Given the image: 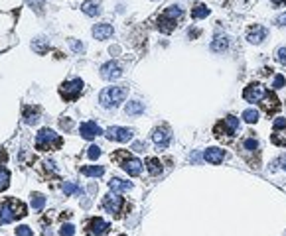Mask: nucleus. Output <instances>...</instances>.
<instances>
[{
    "label": "nucleus",
    "instance_id": "obj_1",
    "mask_svg": "<svg viewBox=\"0 0 286 236\" xmlns=\"http://www.w3.org/2000/svg\"><path fill=\"white\" fill-rule=\"evenodd\" d=\"M26 217V205L18 199H0V224H10Z\"/></svg>",
    "mask_w": 286,
    "mask_h": 236
},
{
    "label": "nucleus",
    "instance_id": "obj_2",
    "mask_svg": "<svg viewBox=\"0 0 286 236\" xmlns=\"http://www.w3.org/2000/svg\"><path fill=\"white\" fill-rule=\"evenodd\" d=\"M182 16H184V12H182V8L180 6H168L160 16H158V30L162 34H172L176 30V26H178V22L182 20Z\"/></svg>",
    "mask_w": 286,
    "mask_h": 236
},
{
    "label": "nucleus",
    "instance_id": "obj_3",
    "mask_svg": "<svg viewBox=\"0 0 286 236\" xmlns=\"http://www.w3.org/2000/svg\"><path fill=\"white\" fill-rule=\"evenodd\" d=\"M128 97V87L121 85V87H107L105 91L99 95V103L105 108H114L121 103H125V99Z\"/></svg>",
    "mask_w": 286,
    "mask_h": 236
},
{
    "label": "nucleus",
    "instance_id": "obj_4",
    "mask_svg": "<svg viewBox=\"0 0 286 236\" xmlns=\"http://www.w3.org/2000/svg\"><path fill=\"white\" fill-rule=\"evenodd\" d=\"M64 144L62 136L60 134H55L53 130L49 128H42L36 136V148L40 152H51V150H60Z\"/></svg>",
    "mask_w": 286,
    "mask_h": 236
},
{
    "label": "nucleus",
    "instance_id": "obj_5",
    "mask_svg": "<svg viewBox=\"0 0 286 236\" xmlns=\"http://www.w3.org/2000/svg\"><path fill=\"white\" fill-rule=\"evenodd\" d=\"M239 118L237 116H231L229 114L227 118H223V120H219L215 126H213V134H215V138H219V140H233V136L237 134V130H239Z\"/></svg>",
    "mask_w": 286,
    "mask_h": 236
},
{
    "label": "nucleus",
    "instance_id": "obj_6",
    "mask_svg": "<svg viewBox=\"0 0 286 236\" xmlns=\"http://www.w3.org/2000/svg\"><path fill=\"white\" fill-rule=\"evenodd\" d=\"M111 158H112L114 162H119V165H121V167H123L128 175H132V177L140 175V171H142V162H140V160H136V158H132L127 150L114 152Z\"/></svg>",
    "mask_w": 286,
    "mask_h": 236
},
{
    "label": "nucleus",
    "instance_id": "obj_7",
    "mask_svg": "<svg viewBox=\"0 0 286 236\" xmlns=\"http://www.w3.org/2000/svg\"><path fill=\"white\" fill-rule=\"evenodd\" d=\"M83 93V81L81 79H71V81H65L62 83L60 87V97L67 103H73L79 99V95Z\"/></svg>",
    "mask_w": 286,
    "mask_h": 236
},
{
    "label": "nucleus",
    "instance_id": "obj_8",
    "mask_svg": "<svg viewBox=\"0 0 286 236\" xmlns=\"http://www.w3.org/2000/svg\"><path fill=\"white\" fill-rule=\"evenodd\" d=\"M125 199L119 195V193H109L105 199H103V209L114 217H123V209H125Z\"/></svg>",
    "mask_w": 286,
    "mask_h": 236
},
{
    "label": "nucleus",
    "instance_id": "obj_9",
    "mask_svg": "<svg viewBox=\"0 0 286 236\" xmlns=\"http://www.w3.org/2000/svg\"><path fill=\"white\" fill-rule=\"evenodd\" d=\"M109 228H111V224L99 217H93L85 222V234L87 236H103L109 232Z\"/></svg>",
    "mask_w": 286,
    "mask_h": 236
},
{
    "label": "nucleus",
    "instance_id": "obj_10",
    "mask_svg": "<svg viewBox=\"0 0 286 236\" xmlns=\"http://www.w3.org/2000/svg\"><path fill=\"white\" fill-rule=\"evenodd\" d=\"M105 136L109 140H114V142H128L134 136V130L132 128H121V126H111V128L105 130Z\"/></svg>",
    "mask_w": 286,
    "mask_h": 236
},
{
    "label": "nucleus",
    "instance_id": "obj_11",
    "mask_svg": "<svg viewBox=\"0 0 286 236\" xmlns=\"http://www.w3.org/2000/svg\"><path fill=\"white\" fill-rule=\"evenodd\" d=\"M265 95H267V88H265L263 85H259V83H251V85L245 88V91H243V97H245V101H249V103H261Z\"/></svg>",
    "mask_w": 286,
    "mask_h": 236
},
{
    "label": "nucleus",
    "instance_id": "obj_12",
    "mask_svg": "<svg viewBox=\"0 0 286 236\" xmlns=\"http://www.w3.org/2000/svg\"><path fill=\"white\" fill-rule=\"evenodd\" d=\"M272 144L276 146H286V118H274L272 124Z\"/></svg>",
    "mask_w": 286,
    "mask_h": 236
},
{
    "label": "nucleus",
    "instance_id": "obj_13",
    "mask_svg": "<svg viewBox=\"0 0 286 236\" xmlns=\"http://www.w3.org/2000/svg\"><path fill=\"white\" fill-rule=\"evenodd\" d=\"M152 140H154V144L160 148V150H164V148H168V146H170V140H172V130H170L168 126H160V128H156V130L152 132Z\"/></svg>",
    "mask_w": 286,
    "mask_h": 236
},
{
    "label": "nucleus",
    "instance_id": "obj_14",
    "mask_svg": "<svg viewBox=\"0 0 286 236\" xmlns=\"http://www.w3.org/2000/svg\"><path fill=\"white\" fill-rule=\"evenodd\" d=\"M121 75H123V69H121V65L117 61H109V63H105L101 67V77L105 81H114V79H119Z\"/></svg>",
    "mask_w": 286,
    "mask_h": 236
},
{
    "label": "nucleus",
    "instance_id": "obj_15",
    "mask_svg": "<svg viewBox=\"0 0 286 236\" xmlns=\"http://www.w3.org/2000/svg\"><path fill=\"white\" fill-rule=\"evenodd\" d=\"M79 134H81L85 140H93L95 136H101V134H105V132L101 130V126H99L97 122H83V124L79 126Z\"/></svg>",
    "mask_w": 286,
    "mask_h": 236
},
{
    "label": "nucleus",
    "instance_id": "obj_16",
    "mask_svg": "<svg viewBox=\"0 0 286 236\" xmlns=\"http://www.w3.org/2000/svg\"><path fill=\"white\" fill-rule=\"evenodd\" d=\"M261 104H263V108H265V112H267V114H274V112H278V110H280V103H278L276 95H274V93H270V91H267V95L263 97Z\"/></svg>",
    "mask_w": 286,
    "mask_h": 236
},
{
    "label": "nucleus",
    "instance_id": "obj_17",
    "mask_svg": "<svg viewBox=\"0 0 286 236\" xmlns=\"http://www.w3.org/2000/svg\"><path fill=\"white\" fill-rule=\"evenodd\" d=\"M204 158H206V162L217 165L225 160V150H221V148H207V150L204 152Z\"/></svg>",
    "mask_w": 286,
    "mask_h": 236
},
{
    "label": "nucleus",
    "instance_id": "obj_18",
    "mask_svg": "<svg viewBox=\"0 0 286 236\" xmlns=\"http://www.w3.org/2000/svg\"><path fill=\"white\" fill-rule=\"evenodd\" d=\"M93 36L97 40H109L112 36V26L111 24H97L93 28Z\"/></svg>",
    "mask_w": 286,
    "mask_h": 236
},
{
    "label": "nucleus",
    "instance_id": "obj_19",
    "mask_svg": "<svg viewBox=\"0 0 286 236\" xmlns=\"http://www.w3.org/2000/svg\"><path fill=\"white\" fill-rule=\"evenodd\" d=\"M265 38H267V30H265L263 26L251 28V32H249V36H247V40H249L251 44H261Z\"/></svg>",
    "mask_w": 286,
    "mask_h": 236
},
{
    "label": "nucleus",
    "instance_id": "obj_20",
    "mask_svg": "<svg viewBox=\"0 0 286 236\" xmlns=\"http://www.w3.org/2000/svg\"><path fill=\"white\" fill-rule=\"evenodd\" d=\"M109 187L114 193H123V191H130L132 189V183L130 181H123V179H119V177H112V179L109 181Z\"/></svg>",
    "mask_w": 286,
    "mask_h": 236
},
{
    "label": "nucleus",
    "instance_id": "obj_21",
    "mask_svg": "<svg viewBox=\"0 0 286 236\" xmlns=\"http://www.w3.org/2000/svg\"><path fill=\"white\" fill-rule=\"evenodd\" d=\"M40 120V108L36 106H26L24 108V122L26 124H36Z\"/></svg>",
    "mask_w": 286,
    "mask_h": 236
},
{
    "label": "nucleus",
    "instance_id": "obj_22",
    "mask_svg": "<svg viewBox=\"0 0 286 236\" xmlns=\"http://www.w3.org/2000/svg\"><path fill=\"white\" fill-rule=\"evenodd\" d=\"M81 10L87 14V16H99V14H101L99 4L93 2V0H87V2H83V4H81Z\"/></svg>",
    "mask_w": 286,
    "mask_h": 236
},
{
    "label": "nucleus",
    "instance_id": "obj_23",
    "mask_svg": "<svg viewBox=\"0 0 286 236\" xmlns=\"http://www.w3.org/2000/svg\"><path fill=\"white\" fill-rule=\"evenodd\" d=\"M81 173L87 177H101L105 173V167L103 165H85V167H81Z\"/></svg>",
    "mask_w": 286,
    "mask_h": 236
},
{
    "label": "nucleus",
    "instance_id": "obj_24",
    "mask_svg": "<svg viewBox=\"0 0 286 236\" xmlns=\"http://www.w3.org/2000/svg\"><path fill=\"white\" fill-rule=\"evenodd\" d=\"M206 16H209V8H207L206 4H195V6L191 8V18H193V20H202V18H206Z\"/></svg>",
    "mask_w": 286,
    "mask_h": 236
},
{
    "label": "nucleus",
    "instance_id": "obj_25",
    "mask_svg": "<svg viewBox=\"0 0 286 236\" xmlns=\"http://www.w3.org/2000/svg\"><path fill=\"white\" fill-rule=\"evenodd\" d=\"M146 167H148L150 175H160L162 173V162L158 158H148L146 160Z\"/></svg>",
    "mask_w": 286,
    "mask_h": 236
},
{
    "label": "nucleus",
    "instance_id": "obj_26",
    "mask_svg": "<svg viewBox=\"0 0 286 236\" xmlns=\"http://www.w3.org/2000/svg\"><path fill=\"white\" fill-rule=\"evenodd\" d=\"M125 110H127V114H142L144 112V104H142L140 101H132L125 106Z\"/></svg>",
    "mask_w": 286,
    "mask_h": 236
},
{
    "label": "nucleus",
    "instance_id": "obj_27",
    "mask_svg": "<svg viewBox=\"0 0 286 236\" xmlns=\"http://www.w3.org/2000/svg\"><path fill=\"white\" fill-rule=\"evenodd\" d=\"M8 185H10V171L0 165V191L8 189Z\"/></svg>",
    "mask_w": 286,
    "mask_h": 236
},
{
    "label": "nucleus",
    "instance_id": "obj_28",
    "mask_svg": "<svg viewBox=\"0 0 286 236\" xmlns=\"http://www.w3.org/2000/svg\"><path fill=\"white\" fill-rule=\"evenodd\" d=\"M44 205H46V197L42 193H34L32 195V209L34 211H42Z\"/></svg>",
    "mask_w": 286,
    "mask_h": 236
},
{
    "label": "nucleus",
    "instance_id": "obj_29",
    "mask_svg": "<svg viewBox=\"0 0 286 236\" xmlns=\"http://www.w3.org/2000/svg\"><path fill=\"white\" fill-rule=\"evenodd\" d=\"M243 120L249 122V124H254L256 120H259V112H256L254 108H247V110L243 112Z\"/></svg>",
    "mask_w": 286,
    "mask_h": 236
},
{
    "label": "nucleus",
    "instance_id": "obj_30",
    "mask_svg": "<svg viewBox=\"0 0 286 236\" xmlns=\"http://www.w3.org/2000/svg\"><path fill=\"white\" fill-rule=\"evenodd\" d=\"M227 45H229V42H227L225 36L223 38H215L211 42V51H223V49H227Z\"/></svg>",
    "mask_w": 286,
    "mask_h": 236
},
{
    "label": "nucleus",
    "instance_id": "obj_31",
    "mask_svg": "<svg viewBox=\"0 0 286 236\" xmlns=\"http://www.w3.org/2000/svg\"><path fill=\"white\" fill-rule=\"evenodd\" d=\"M243 148L247 152H256L259 150V142H256L254 138H247V140H243Z\"/></svg>",
    "mask_w": 286,
    "mask_h": 236
},
{
    "label": "nucleus",
    "instance_id": "obj_32",
    "mask_svg": "<svg viewBox=\"0 0 286 236\" xmlns=\"http://www.w3.org/2000/svg\"><path fill=\"white\" fill-rule=\"evenodd\" d=\"M87 156H89V160H97L101 156V148L99 146H89L87 148Z\"/></svg>",
    "mask_w": 286,
    "mask_h": 236
},
{
    "label": "nucleus",
    "instance_id": "obj_33",
    "mask_svg": "<svg viewBox=\"0 0 286 236\" xmlns=\"http://www.w3.org/2000/svg\"><path fill=\"white\" fill-rule=\"evenodd\" d=\"M16 236H34V232H32V228H30V226L22 224V226H18V228H16Z\"/></svg>",
    "mask_w": 286,
    "mask_h": 236
},
{
    "label": "nucleus",
    "instance_id": "obj_34",
    "mask_svg": "<svg viewBox=\"0 0 286 236\" xmlns=\"http://www.w3.org/2000/svg\"><path fill=\"white\" fill-rule=\"evenodd\" d=\"M75 234V226L73 224H64L60 228V236H73Z\"/></svg>",
    "mask_w": 286,
    "mask_h": 236
},
{
    "label": "nucleus",
    "instance_id": "obj_35",
    "mask_svg": "<svg viewBox=\"0 0 286 236\" xmlns=\"http://www.w3.org/2000/svg\"><path fill=\"white\" fill-rule=\"evenodd\" d=\"M64 191L67 195H75V193H81V189L75 185V183H64Z\"/></svg>",
    "mask_w": 286,
    "mask_h": 236
},
{
    "label": "nucleus",
    "instance_id": "obj_36",
    "mask_svg": "<svg viewBox=\"0 0 286 236\" xmlns=\"http://www.w3.org/2000/svg\"><path fill=\"white\" fill-rule=\"evenodd\" d=\"M276 59H278L282 65H286V47H280V49L276 51Z\"/></svg>",
    "mask_w": 286,
    "mask_h": 236
},
{
    "label": "nucleus",
    "instance_id": "obj_37",
    "mask_svg": "<svg viewBox=\"0 0 286 236\" xmlns=\"http://www.w3.org/2000/svg\"><path fill=\"white\" fill-rule=\"evenodd\" d=\"M284 83H286V79H284L282 75H276V77H274L272 87H274V88H280V87H284Z\"/></svg>",
    "mask_w": 286,
    "mask_h": 236
},
{
    "label": "nucleus",
    "instance_id": "obj_38",
    "mask_svg": "<svg viewBox=\"0 0 286 236\" xmlns=\"http://www.w3.org/2000/svg\"><path fill=\"white\" fill-rule=\"evenodd\" d=\"M132 150H134V152H144V150H146V144H144V142H136V144L132 146Z\"/></svg>",
    "mask_w": 286,
    "mask_h": 236
},
{
    "label": "nucleus",
    "instance_id": "obj_39",
    "mask_svg": "<svg viewBox=\"0 0 286 236\" xmlns=\"http://www.w3.org/2000/svg\"><path fill=\"white\" fill-rule=\"evenodd\" d=\"M69 44H71V47H73L75 51H83V44H77V42H73V40H71Z\"/></svg>",
    "mask_w": 286,
    "mask_h": 236
},
{
    "label": "nucleus",
    "instance_id": "obj_40",
    "mask_svg": "<svg viewBox=\"0 0 286 236\" xmlns=\"http://www.w3.org/2000/svg\"><path fill=\"white\" fill-rule=\"evenodd\" d=\"M6 160H8V156H6V152H4V150H0V165H2V163H4Z\"/></svg>",
    "mask_w": 286,
    "mask_h": 236
},
{
    "label": "nucleus",
    "instance_id": "obj_41",
    "mask_svg": "<svg viewBox=\"0 0 286 236\" xmlns=\"http://www.w3.org/2000/svg\"><path fill=\"white\" fill-rule=\"evenodd\" d=\"M276 22H278V24H280V26H286V14H280V16H278V20H276Z\"/></svg>",
    "mask_w": 286,
    "mask_h": 236
},
{
    "label": "nucleus",
    "instance_id": "obj_42",
    "mask_svg": "<svg viewBox=\"0 0 286 236\" xmlns=\"http://www.w3.org/2000/svg\"><path fill=\"white\" fill-rule=\"evenodd\" d=\"M62 126H64V128H71V122H69V120H62Z\"/></svg>",
    "mask_w": 286,
    "mask_h": 236
},
{
    "label": "nucleus",
    "instance_id": "obj_43",
    "mask_svg": "<svg viewBox=\"0 0 286 236\" xmlns=\"http://www.w3.org/2000/svg\"><path fill=\"white\" fill-rule=\"evenodd\" d=\"M274 4H286V0H272Z\"/></svg>",
    "mask_w": 286,
    "mask_h": 236
},
{
    "label": "nucleus",
    "instance_id": "obj_44",
    "mask_svg": "<svg viewBox=\"0 0 286 236\" xmlns=\"http://www.w3.org/2000/svg\"><path fill=\"white\" fill-rule=\"evenodd\" d=\"M282 163H284V165H282V167H284V169H286V160H284V162H282Z\"/></svg>",
    "mask_w": 286,
    "mask_h": 236
},
{
    "label": "nucleus",
    "instance_id": "obj_45",
    "mask_svg": "<svg viewBox=\"0 0 286 236\" xmlns=\"http://www.w3.org/2000/svg\"><path fill=\"white\" fill-rule=\"evenodd\" d=\"M119 236H127V234H119Z\"/></svg>",
    "mask_w": 286,
    "mask_h": 236
}]
</instances>
